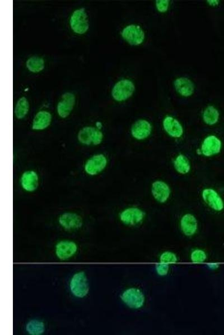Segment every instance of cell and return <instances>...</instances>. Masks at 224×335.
<instances>
[{
  "instance_id": "33",
  "label": "cell",
  "mask_w": 224,
  "mask_h": 335,
  "mask_svg": "<svg viewBox=\"0 0 224 335\" xmlns=\"http://www.w3.org/2000/svg\"><path fill=\"white\" fill-rule=\"evenodd\" d=\"M97 126L98 127V128H100L101 129V128H102V125L101 123H97Z\"/></svg>"
},
{
  "instance_id": "11",
  "label": "cell",
  "mask_w": 224,
  "mask_h": 335,
  "mask_svg": "<svg viewBox=\"0 0 224 335\" xmlns=\"http://www.w3.org/2000/svg\"><path fill=\"white\" fill-rule=\"evenodd\" d=\"M152 131V126L149 121L140 119L135 122L131 127V134L132 137L139 141L144 140L150 137Z\"/></svg>"
},
{
  "instance_id": "17",
  "label": "cell",
  "mask_w": 224,
  "mask_h": 335,
  "mask_svg": "<svg viewBox=\"0 0 224 335\" xmlns=\"http://www.w3.org/2000/svg\"><path fill=\"white\" fill-rule=\"evenodd\" d=\"M78 251V246L73 242L62 241L56 247V253L58 259L66 260L73 256Z\"/></svg>"
},
{
  "instance_id": "31",
  "label": "cell",
  "mask_w": 224,
  "mask_h": 335,
  "mask_svg": "<svg viewBox=\"0 0 224 335\" xmlns=\"http://www.w3.org/2000/svg\"><path fill=\"white\" fill-rule=\"evenodd\" d=\"M207 266L209 269L215 270L219 268V264L218 263H215V262H211V263H209Z\"/></svg>"
},
{
  "instance_id": "3",
  "label": "cell",
  "mask_w": 224,
  "mask_h": 335,
  "mask_svg": "<svg viewBox=\"0 0 224 335\" xmlns=\"http://www.w3.org/2000/svg\"><path fill=\"white\" fill-rule=\"evenodd\" d=\"M122 37L129 44L138 46L144 42L145 33L140 26L131 24L125 26L121 32Z\"/></svg>"
},
{
  "instance_id": "22",
  "label": "cell",
  "mask_w": 224,
  "mask_h": 335,
  "mask_svg": "<svg viewBox=\"0 0 224 335\" xmlns=\"http://www.w3.org/2000/svg\"><path fill=\"white\" fill-rule=\"evenodd\" d=\"M173 166L175 170L179 174L186 175L190 173L191 169V166L189 160L188 158L183 155L179 154L173 161Z\"/></svg>"
},
{
  "instance_id": "30",
  "label": "cell",
  "mask_w": 224,
  "mask_h": 335,
  "mask_svg": "<svg viewBox=\"0 0 224 335\" xmlns=\"http://www.w3.org/2000/svg\"><path fill=\"white\" fill-rule=\"evenodd\" d=\"M219 0H208L207 3L209 4V5L212 7H217L220 4Z\"/></svg>"
},
{
  "instance_id": "23",
  "label": "cell",
  "mask_w": 224,
  "mask_h": 335,
  "mask_svg": "<svg viewBox=\"0 0 224 335\" xmlns=\"http://www.w3.org/2000/svg\"><path fill=\"white\" fill-rule=\"evenodd\" d=\"M29 110V103L25 97L20 98L17 102L15 108V114L18 119H23L28 114Z\"/></svg>"
},
{
  "instance_id": "9",
  "label": "cell",
  "mask_w": 224,
  "mask_h": 335,
  "mask_svg": "<svg viewBox=\"0 0 224 335\" xmlns=\"http://www.w3.org/2000/svg\"><path fill=\"white\" fill-rule=\"evenodd\" d=\"M202 198L211 209L217 212H221L224 209V202L223 198L216 190L207 188L202 191Z\"/></svg>"
},
{
  "instance_id": "27",
  "label": "cell",
  "mask_w": 224,
  "mask_h": 335,
  "mask_svg": "<svg viewBox=\"0 0 224 335\" xmlns=\"http://www.w3.org/2000/svg\"><path fill=\"white\" fill-rule=\"evenodd\" d=\"M207 257L206 252L201 250H196L191 254V260L194 264L203 263L207 259Z\"/></svg>"
},
{
  "instance_id": "16",
  "label": "cell",
  "mask_w": 224,
  "mask_h": 335,
  "mask_svg": "<svg viewBox=\"0 0 224 335\" xmlns=\"http://www.w3.org/2000/svg\"><path fill=\"white\" fill-rule=\"evenodd\" d=\"M174 87L176 92L181 96L189 97L194 93L195 85L192 81L187 78L182 77L174 81Z\"/></svg>"
},
{
  "instance_id": "6",
  "label": "cell",
  "mask_w": 224,
  "mask_h": 335,
  "mask_svg": "<svg viewBox=\"0 0 224 335\" xmlns=\"http://www.w3.org/2000/svg\"><path fill=\"white\" fill-rule=\"evenodd\" d=\"M103 134L101 131L91 126L85 127L79 131L78 140L80 143L90 146H97L103 141Z\"/></svg>"
},
{
  "instance_id": "4",
  "label": "cell",
  "mask_w": 224,
  "mask_h": 335,
  "mask_svg": "<svg viewBox=\"0 0 224 335\" xmlns=\"http://www.w3.org/2000/svg\"><path fill=\"white\" fill-rule=\"evenodd\" d=\"M70 288L75 297L84 298L87 296L89 287L86 274L83 271L75 274L71 279Z\"/></svg>"
},
{
  "instance_id": "5",
  "label": "cell",
  "mask_w": 224,
  "mask_h": 335,
  "mask_svg": "<svg viewBox=\"0 0 224 335\" xmlns=\"http://www.w3.org/2000/svg\"><path fill=\"white\" fill-rule=\"evenodd\" d=\"M223 143L221 139L215 135L206 137L201 144L202 155L211 157L219 155L221 152Z\"/></svg>"
},
{
  "instance_id": "29",
  "label": "cell",
  "mask_w": 224,
  "mask_h": 335,
  "mask_svg": "<svg viewBox=\"0 0 224 335\" xmlns=\"http://www.w3.org/2000/svg\"><path fill=\"white\" fill-rule=\"evenodd\" d=\"M169 270V266L168 264L160 263L156 265V271L157 274L160 276H165L168 274Z\"/></svg>"
},
{
  "instance_id": "24",
  "label": "cell",
  "mask_w": 224,
  "mask_h": 335,
  "mask_svg": "<svg viewBox=\"0 0 224 335\" xmlns=\"http://www.w3.org/2000/svg\"><path fill=\"white\" fill-rule=\"evenodd\" d=\"M26 65L30 72L38 73L44 69V62L42 58L34 56L28 59Z\"/></svg>"
},
{
  "instance_id": "26",
  "label": "cell",
  "mask_w": 224,
  "mask_h": 335,
  "mask_svg": "<svg viewBox=\"0 0 224 335\" xmlns=\"http://www.w3.org/2000/svg\"><path fill=\"white\" fill-rule=\"evenodd\" d=\"M159 260L161 263L170 265L176 264L178 258L176 253L172 251H165L161 253Z\"/></svg>"
},
{
  "instance_id": "13",
  "label": "cell",
  "mask_w": 224,
  "mask_h": 335,
  "mask_svg": "<svg viewBox=\"0 0 224 335\" xmlns=\"http://www.w3.org/2000/svg\"><path fill=\"white\" fill-rule=\"evenodd\" d=\"M163 127L166 133L174 139L182 137L184 129L182 125L177 119L171 116H167L163 120Z\"/></svg>"
},
{
  "instance_id": "15",
  "label": "cell",
  "mask_w": 224,
  "mask_h": 335,
  "mask_svg": "<svg viewBox=\"0 0 224 335\" xmlns=\"http://www.w3.org/2000/svg\"><path fill=\"white\" fill-rule=\"evenodd\" d=\"M58 223L65 229L74 230L82 228L83 220L82 217L75 213L66 212L60 216Z\"/></svg>"
},
{
  "instance_id": "2",
  "label": "cell",
  "mask_w": 224,
  "mask_h": 335,
  "mask_svg": "<svg viewBox=\"0 0 224 335\" xmlns=\"http://www.w3.org/2000/svg\"><path fill=\"white\" fill-rule=\"evenodd\" d=\"M135 90V85L132 81L123 79L118 81L112 90V97L115 101L122 102L131 97Z\"/></svg>"
},
{
  "instance_id": "18",
  "label": "cell",
  "mask_w": 224,
  "mask_h": 335,
  "mask_svg": "<svg viewBox=\"0 0 224 335\" xmlns=\"http://www.w3.org/2000/svg\"><path fill=\"white\" fill-rule=\"evenodd\" d=\"M198 221L194 215L186 214L182 217L180 227L185 236L188 237L194 236L198 230Z\"/></svg>"
},
{
  "instance_id": "10",
  "label": "cell",
  "mask_w": 224,
  "mask_h": 335,
  "mask_svg": "<svg viewBox=\"0 0 224 335\" xmlns=\"http://www.w3.org/2000/svg\"><path fill=\"white\" fill-rule=\"evenodd\" d=\"M151 191L152 197L160 203L167 202L171 194V189L168 184L161 180H155L152 183Z\"/></svg>"
},
{
  "instance_id": "21",
  "label": "cell",
  "mask_w": 224,
  "mask_h": 335,
  "mask_svg": "<svg viewBox=\"0 0 224 335\" xmlns=\"http://www.w3.org/2000/svg\"><path fill=\"white\" fill-rule=\"evenodd\" d=\"M221 117V113L216 107L209 105L206 107L203 112V120L204 123L209 126L216 125Z\"/></svg>"
},
{
  "instance_id": "19",
  "label": "cell",
  "mask_w": 224,
  "mask_h": 335,
  "mask_svg": "<svg viewBox=\"0 0 224 335\" xmlns=\"http://www.w3.org/2000/svg\"><path fill=\"white\" fill-rule=\"evenodd\" d=\"M38 175L33 170L26 171L21 177V185L28 192H33L38 186Z\"/></svg>"
},
{
  "instance_id": "14",
  "label": "cell",
  "mask_w": 224,
  "mask_h": 335,
  "mask_svg": "<svg viewBox=\"0 0 224 335\" xmlns=\"http://www.w3.org/2000/svg\"><path fill=\"white\" fill-rule=\"evenodd\" d=\"M75 103V97L73 93L67 92L63 94L57 107L58 115L62 118H66L69 116L73 110Z\"/></svg>"
},
{
  "instance_id": "32",
  "label": "cell",
  "mask_w": 224,
  "mask_h": 335,
  "mask_svg": "<svg viewBox=\"0 0 224 335\" xmlns=\"http://www.w3.org/2000/svg\"><path fill=\"white\" fill-rule=\"evenodd\" d=\"M197 155H202V152H201L200 149H197Z\"/></svg>"
},
{
  "instance_id": "25",
  "label": "cell",
  "mask_w": 224,
  "mask_h": 335,
  "mask_svg": "<svg viewBox=\"0 0 224 335\" xmlns=\"http://www.w3.org/2000/svg\"><path fill=\"white\" fill-rule=\"evenodd\" d=\"M26 329L27 332L30 335H39L42 334L44 332V325L42 321L33 320L29 321L27 324Z\"/></svg>"
},
{
  "instance_id": "20",
  "label": "cell",
  "mask_w": 224,
  "mask_h": 335,
  "mask_svg": "<svg viewBox=\"0 0 224 335\" xmlns=\"http://www.w3.org/2000/svg\"><path fill=\"white\" fill-rule=\"evenodd\" d=\"M52 121V115L49 112L41 111L37 113L33 120L32 129L42 130L48 128Z\"/></svg>"
},
{
  "instance_id": "8",
  "label": "cell",
  "mask_w": 224,
  "mask_h": 335,
  "mask_svg": "<svg viewBox=\"0 0 224 335\" xmlns=\"http://www.w3.org/2000/svg\"><path fill=\"white\" fill-rule=\"evenodd\" d=\"M145 214L140 208L128 207L120 213L119 219L125 225L134 226L140 224L144 220Z\"/></svg>"
},
{
  "instance_id": "1",
  "label": "cell",
  "mask_w": 224,
  "mask_h": 335,
  "mask_svg": "<svg viewBox=\"0 0 224 335\" xmlns=\"http://www.w3.org/2000/svg\"><path fill=\"white\" fill-rule=\"evenodd\" d=\"M121 300L125 305L134 310L140 309L144 305L145 297L143 292L136 288H129L120 296Z\"/></svg>"
},
{
  "instance_id": "12",
  "label": "cell",
  "mask_w": 224,
  "mask_h": 335,
  "mask_svg": "<svg viewBox=\"0 0 224 335\" xmlns=\"http://www.w3.org/2000/svg\"><path fill=\"white\" fill-rule=\"evenodd\" d=\"M107 163L106 157L102 154L94 156L85 164V170L89 175H97L106 168Z\"/></svg>"
},
{
  "instance_id": "7",
  "label": "cell",
  "mask_w": 224,
  "mask_h": 335,
  "mask_svg": "<svg viewBox=\"0 0 224 335\" xmlns=\"http://www.w3.org/2000/svg\"><path fill=\"white\" fill-rule=\"evenodd\" d=\"M71 28L74 32L78 34H83L89 29L88 15L84 8L75 10L70 18Z\"/></svg>"
},
{
  "instance_id": "28",
  "label": "cell",
  "mask_w": 224,
  "mask_h": 335,
  "mask_svg": "<svg viewBox=\"0 0 224 335\" xmlns=\"http://www.w3.org/2000/svg\"><path fill=\"white\" fill-rule=\"evenodd\" d=\"M169 4L170 1L169 0H156L155 2L156 10L160 13L167 12Z\"/></svg>"
}]
</instances>
